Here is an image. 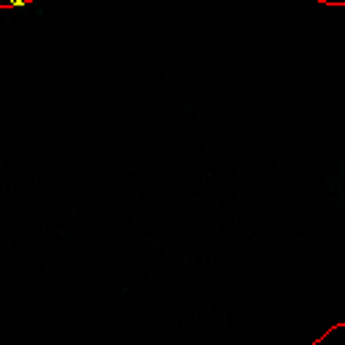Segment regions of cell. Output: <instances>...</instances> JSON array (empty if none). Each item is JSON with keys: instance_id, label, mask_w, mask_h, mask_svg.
Instances as JSON below:
<instances>
[{"instance_id": "1", "label": "cell", "mask_w": 345, "mask_h": 345, "mask_svg": "<svg viewBox=\"0 0 345 345\" xmlns=\"http://www.w3.org/2000/svg\"><path fill=\"white\" fill-rule=\"evenodd\" d=\"M337 329H340V335H343V340H345V324H343V326H337ZM313 345H340V343H337L335 337H332V332H326V335H324V337H318V340H315Z\"/></svg>"}, {"instance_id": "2", "label": "cell", "mask_w": 345, "mask_h": 345, "mask_svg": "<svg viewBox=\"0 0 345 345\" xmlns=\"http://www.w3.org/2000/svg\"><path fill=\"white\" fill-rule=\"evenodd\" d=\"M335 3H345V0H335Z\"/></svg>"}]
</instances>
